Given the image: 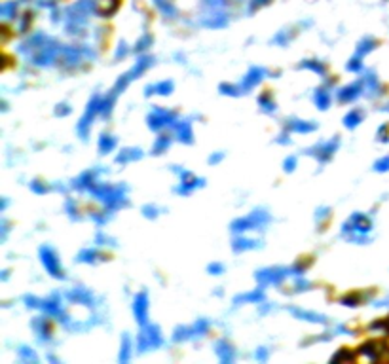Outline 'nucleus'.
<instances>
[{
	"mask_svg": "<svg viewBox=\"0 0 389 364\" xmlns=\"http://www.w3.org/2000/svg\"><path fill=\"white\" fill-rule=\"evenodd\" d=\"M42 262L46 265V270L55 277H63V268L59 264V258L55 256L52 249H42Z\"/></svg>",
	"mask_w": 389,
	"mask_h": 364,
	"instance_id": "nucleus-1",
	"label": "nucleus"
},
{
	"mask_svg": "<svg viewBox=\"0 0 389 364\" xmlns=\"http://www.w3.org/2000/svg\"><path fill=\"white\" fill-rule=\"evenodd\" d=\"M161 344V338H160V332L156 326H150L147 328V332H142L141 338H139V347L141 349H148V347H156V345Z\"/></svg>",
	"mask_w": 389,
	"mask_h": 364,
	"instance_id": "nucleus-2",
	"label": "nucleus"
},
{
	"mask_svg": "<svg viewBox=\"0 0 389 364\" xmlns=\"http://www.w3.org/2000/svg\"><path fill=\"white\" fill-rule=\"evenodd\" d=\"M173 118L175 116L171 112H167V110H156L148 119H150V127H152V129H160L161 126L171 124V119Z\"/></svg>",
	"mask_w": 389,
	"mask_h": 364,
	"instance_id": "nucleus-3",
	"label": "nucleus"
},
{
	"mask_svg": "<svg viewBox=\"0 0 389 364\" xmlns=\"http://www.w3.org/2000/svg\"><path fill=\"white\" fill-rule=\"evenodd\" d=\"M346 228H349V230H357V232H369L370 230V220L364 216V214H355L353 219H351V222L349 224H346Z\"/></svg>",
	"mask_w": 389,
	"mask_h": 364,
	"instance_id": "nucleus-4",
	"label": "nucleus"
},
{
	"mask_svg": "<svg viewBox=\"0 0 389 364\" xmlns=\"http://www.w3.org/2000/svg\"><path fill=\"white\" fill-rule=\"evenodd\" d=\"M147 311H148L147 294H139V296L135 298V315L139 319V323H144V321H147Z\"/></svg>",
	"mask_w": 389,
	"mask_h": 364,
	"instance_id": "nucleus-5",
	"label": "nucleus"
},
{
	"mask_svg": "<svg viewBox=\"0 0 389 364\" xmlns=\"http://www.w3.org/2000/svg\"><path fill=\"white\" fill-rule=\"evenodd\" d=\"M283 277H285L283 270H266V272H260L256 275V279L262 283H279Z\"/></svg>",
	"mask_w": 389,
	"mask_h": 364,
	"instance_id": "nucleus-6",
	"label": "nucleus"
},
{
	"mask_svg": "<svg viewBox=\"0 0 389 364\" xmlns=\"http://www.w3.org/2000/svg\"><path fill=\"white\" fill-rule=\"evenodd\" d=\"M262 74H264L262 68H253V70L245 76V80H243L241 89H249V87H253L255 84H258V82L262 80Z\"/></svg>",
	"mask_w": 389,
	"mask_h": 364,
	"instance_id": "nucleus-7",
	"label": "nucleus"
},
{
	"mask_svg": "<svg viewBox=\"0 0 389 364\" xmlns=\"http://www.w3.org/2000/svg\"><path fill=\"white\" fill-rule=\"evenodd\" d=\"M361 355H367L370 360H376V358L380 357V345L376 344V342H369V344H364L361 347Z\"/></svg>",
	"mask_w": 389,
	"mask_h": 364,
	"instance_id": "nucleus-8",
	"label": "nucleus"
},
{
	"mask_svg": "<svg viewBox=\"0 0 389 364\" xmlns=\"http://www.w3.org/2000/svg\"><path fill=\"white\" fill-rule=\"evenodd\" d=\"M154 4H156L158 8H160V10H161L163 13H167V15H171V17H173L175 13H177L175 6L171 4V2H169V0H154Z\"/></svg>",
	"mask_w": 389,
	"mask_h": 364,
	"instance_id": "nucleus-9",
	"label": "nucleus"
},
{
	"mask_svg": "<svg viewBox=\"0 0 389 364\" xmlns=\"http://www.w3.org/2000/svg\"><path fill=\"white\" fill-rule=\"evenodd\" d=\"M171 89H173V84H171V82H161V84H158V86L148 87V93L152 91V93H161V95H167V93H171Z\"/></svg>",
	"mask_w": 389,
	"mask_h": 364,
	"instance_id": "nucleus-10",
	"label": "nucleus"
},
{
	"mask_svg": "<svg viewBox=\"0 0 389 364\" xmlns=\"http://www.w3.org/2000/svg\"><path fill=\"white\" fill-rule=\"evenodd\" d=\"M68 296H70L72 300L84 302V304H89V302H91V294H89L87 290H80V288H78V290H72L70 294H68Z\"/></svg>",
	"mask_w": 389,
	"mask_h": 364,
	"instance_id": "nucleus-11",
	"label": "nucleus"
},
{
	"mask_svg": "<svg viewBox=\"0 0 389 364\" xmlns=\"http://www.w3.org/2000/svg\"><path fill=\"white\" fill-rule=\"evenodd\" d=\"M2 17L4 19H10L12 15H15V12H17V4L15 2H6V4H2Z\"/></svg>",
	"mask_w": 389,
	"mask_h": 364,
	"instance_id": "nucleus-12",
	"label": "nucleus"
},
{
	"mask_svg": "<svg viewBox=\"0 0 389 364\" xmlns=\"http://www.w3.org/2000/svg\"><path fill=\"white\" fill-rule=\"evenodd\" d=\"M359 89H361L359 86L346 87V89H344V91L340 93V99H342V101H351V99H355L357 95H359Z\"/></svg>",
	"mask_w": 389,
	"mask_h": 364,
	"instance_id": "nucleus-13",
	"label": "nucleus"
},
{
	"mask_svg": "<svg viewBox=\"0 0 389 364\" xmlns=\"http://www.w3.org/2000/svg\"><path fill=\"white\" fill-rule=\"evenodd\" d=\"M256 247V241H251V239H235L234 243V249L235 251H247V249H255Z\"/></svg>",
	"mask_w": 389,
	"mask_h": 364,
	"instance_id": "nucleus-14",
	"label": "nucleus"
},
{
	"mask_svg": "<svg viewBox=\"0 0 389 364\" xmlns=\"http://www.w3.org/2000/svg\"><path fill=\"white\" fill-rule=\"evenodd\" d=\"M336 144H338V140H330V142H327L325 146H321V148H319V152H321V154H319V158H321V159L329 158L330 154L334 152Z\"/></svg>",
	"mask_w": 389,
	"mask_h": 364,
	"instance_id": "nucleus-15",
	"label": "nucleus"
},
{
	"mask_svg": "<svg viewBox=\"0 0 389 364\" xmlns=\"http://www.w3.org/2000/svg\"><path fill=\"white\" fill-rule=\"evenodd\" d=\"M116 146V140L112 137H108V135H103L101 142H99V148H101V152H108V150H112Z\"/></svg>",
	"mask_w": 389,
	"mask_h": 364,
	"instance_id": "nucleus-16",
	"label": "nucleus"
},
{
	"mask_svg": "<svg viewBox=\"0 0 389 364\" xmlns=\"http://www.w3.org/2000/svg\"><path fill=\"white\" fill-rule=\"evenodd\" d=\"M141 158V150H126L118 156V161H129V159H137Z\"/></svg>",
	"mask_w": 389,
	"mask_h": 364,
	"instance_id": "nucleus-17",
	"label": "nucleus"
},
{
	"mask_svg": "<svg viewBox=\"0 0 389 364\" xmlns=\"http://www.w3.org/2000/svg\"><path fill=\"white\" fill-rule=\"evenodd\" d=\"M362 119V116H361V112H351V114H348L346 116V126L348 127H355V126H359V122Z\"/></svg>",
	"mask_w": 389,
	"mask_h": 364,
	"instance_id": "nucleus-18",
	"label": "nucleus"
},
{
	"mask_svg": "<svg viewBox=\"0 0 389 364\" xmlns=\"http://www.w3.org/2000/svg\"><path fill=\"white\" fill-rule=\"evenodd\" d=\"M216 353L221 355L222 360H232V351H230V345H226L224 342H222V344H218V349H216Z\"/></svg>",
	"mask_w": 389,
	"mask_h": 364,
	"instance_id": "nucleus-19",
	"label": "nucleus"
},
{
	"mask_svg": "<svg viewBox=\"0 0 389 364\" xmlns=\"http://www.w3.org/2000/svg\"><path fill=\"white\" fill-rule=\"evenodd\" d=\"M315 101H317V105L321 106V108H327L329 106V103H330V95L327 91H319L317 93V97H315Z\"/></svg>",
	"mask_w": 389,
	"mask_h": 364,
	"instance_id": "nucleus-20",
	"label": "nucleus"
},
{
	"mask_svg": "<svg viewBox=\"0 0 389 364\" xmlns=\"http://www.w3.org/2000/svg\"><path fill=\"white\" fill-rule=\"evenodd\" d=\"M177 129H179V135H181V139H184L186 142H190V140H192V129H190V126H188V124H182V126H179Z\"/></svg>",
	"mask_w": 389,
	"mask_h": 364,
	"instance_id": "nucleus-21",
	"label": "nucleus"
},
{
	"mask_svg": "<svg viewBox=\"0 0 389 364\" xmlns=\"http://www.w3.org/2000/svg\"><path fill=\"white\" fill-rule=\"evenodd\" d=\"M376 47V40L372 38H367L364 42L361 44V47H359V55H362V53H369L370 50H374Z\"/></svg>",
	"mask_w": 389,
	"mask_h": 364,
	"instance_id": "nucleus-22",
	"label": "nucleus"
},
{
	"mask_svg": "<svg viewBox=\"0 0 389 364\" xmlns=\"http://www.w3.org/2000/svg\"><path fill=\"white\" fill-rule=\"evenodd\" d=\"M290 127H293L295 131H313V129H315L313 124H302V122H295Z\"/></svg>",
	"mask_w": 389,
	"mask_h": 364,
	"instance_id": "nucleus-23",
	"label": "nucleus"
},
{
	"mask_svg": "<svg viewBox=\"0 0 389 364\" xmlns=\"http://www.w3.org/2000/svg\"><path fill=\"white\" fill-rule=\"evenodd\" d=\"M300 66H302V68H304V66H306V68H311V70H315V72H325V66H323L321 65V63H313V61H308V63H302V65H300Z\"/></svg>",
	"mask_w": 389,
	"mask_h": 364,
	"instance_id": "nucleus-24",
	"label": "nucleus"
},
{
	"mask_svg": "<svg viewBox=\"0 0 389 364\" xmlns=\"http://www.w3.org/2000/svg\"><path fill=\"white\" fill-rule=\"evenodd\" d=\"M239 300H251V302H258L262 300V292H251V294H245V296H239V298L235 300V302H239Z\"/></svg>",
	"mask_w": 389,
	"mask_h": 364,
	"instance_id": "nucleus-25",
	"label": "nucleus"
},
{
	"mask_svg": "<svg viewBox=\"0 0 389 364\" xmlns=\"http://www.w3.org/2000/svg\"><path fill=\"white\" fill-rule=\"evenodd\" d=\"M167 146H169V139H167V137H161V139L156 142L154 152L156 154H161V150H163V148H167Z\"/></svg>",
	"mask_w": 389,
	"mask_h": 364,
	"instance_id": "nucleus-26",
	"label": "nucleus"
},
{
	"mask_svg": "<svg viewBox=\"0 0 389 364\" xmlns=\"http://www.w3.org/2000/svg\"><path fill=\"white\" fill-rule=\"evenodd\" d=\"M376 171H389V156L376 161Z\"/></svg>",
	"mask_w": 389,
	"mask_h": 364,
	"instance_id": "nucleus-27",
	"label": "nucleus"
},
{
	"mask_svg": "<svg viewBox=\"0 0 389 364\" xmlns=\"http://www.w3.org/2000/svg\"><path fill=\"white\" fill-rule=\"evenodd\" d=\"M260 103L264 105V108H266V110H272V108H275L274 103H270L268 95H262V97H260Z\"/></svg>",
	"mask_w": 389,
	"mask_h": 364,
	"instance_id": "nucleus-28",
	"label": "nucleus"
},
{
	"mask_svg": "<svg viewBox=\"0 0 389 364\" xmlns=\"http://www.w3.org/2000/svg\"><path fill=\"white\" fill-rule=\"evenodd\" d=\"M207 6H213V8H218V6H224L226 4V0H203Z\"/></svg>",
	"mask_w": 389,
	"mask_h": 364,
	"instance_id": "nucleus-29",
	"label": "nucleus"
},
{
	"mask_svg": "<svg viewBox=\"0 0 389 364\" xmlns=\"http://www.w3.org/2000/svg\"><path fill=\"white\" fill-rule=\"evenodd\" d=\"M150 42H152V38H150V36H144V38H142L141 42H139V46H137V50H144V47H148L147 44H150Z\"/></svg>",
	"mask_w": 389,
	"mask_h": 364,
	"instance_id": "nucleus-30",
	"label": "nucleus"
},
{
	"mask_svg": "<svg viewBox=\"0 0 389 364\" xmlns=\"http://www.w3.org/2000/svg\"><path fill=\"white\" fill-rule=\"evenodd\" d=\"M31 188H33L34 192H38V193H42V192H46V186H42V184H38V182H33V184H31Z\"/></svg>",
	"mask_w": 389,
	"mask_h": 364,
	"instance_id": "nucleus-31",
	"label": "nucleus"
},
{
	"mask_svg": "<svg viewBox=\"0 0 389 364\" xmlns=\"http://www.w3.org/2000/svg\"><path fill=\"white\" fill-rule=\"evenodd\" d=\"M295 163H296L295 158L287 159V161H285V165H287V167H285V169H287V171H293V169H295Z\"/></svg>",
	"mask_w": 389,
	"mask_h": 364,
	"instance_id": "nucleus-32",
	"label": "nucleus"
},
{
	"mask_svg": "<svg viewBox=\"0 0 389 364\" xmlns=\"http://www.w3.org/2000/svg\"><path fill=\"white\" fill-rule=\"evenodd\" d=\"M270 0H253V10L258 6H264V4H268Z\"/></svg>",
	"mask_w": 389,
	"mask_h": 364,
	"instance_id": "nucleus-33",
	"label": "nucleus"
},
{
	"mask_svg": "<svg viewBox=\"0 0 389 364\" xmlns=\"http://www.w3.org/2000/svg\"><path fill=\"white\" fill-rule=\"evenodd\" d=\"M38 4L40 6H52V4H55V0H38Z\"/></svg>",
	"mask_w": 389,
	"mask_h": 364,
	"instance_id": "nucleus-34",
	"label": "nucleus"
},
{
	"mask_svg": "<svg viewBox=\"0 0 389 364\" xmlns=\"http://www.w3.org/2000/svg\"><path fill=\"white\" fill-rule=\"evenodd\" d=\"M209 270H211V272H222V265H218V264L209 265Z\"/></svg>",
	"mask_w": 389,
	"mask_h": 364,
	"instance_id": "nucleus-35",
	"label": "nucleus"
}]
</instances>
